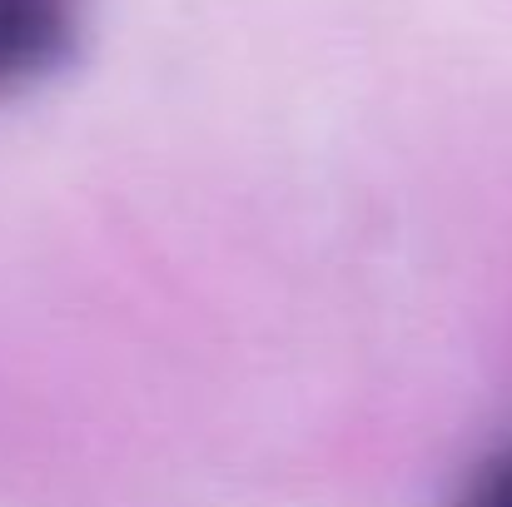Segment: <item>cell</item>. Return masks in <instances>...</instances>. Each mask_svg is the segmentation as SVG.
I'll return each mask as SVG.
<instances>
[{
  "label": "cell",
  "instance_id": "1",
  "mask_svg": "<svg viewBox=\"0 0 512 507\" xmlns=\"http://www.w3.org/2000/svg\"><path fill=\"white\" fill-rule=\"evenodd\" d=\"M80 40L75 0H0V95L50 80Z\"/></svg>",
  "mask_w": 512,
  "mask_h": 507
},
{
  "label": "cell",
  "instance_id": "2",
  "mask_svg": "<svg viewBox=\"0 0 512 507\" xmlns=\"http://www.w3.org/2000/svg\"><path fill=\"white\" fill-rule=\"evenodd\" d=\"M458 507H512V443H503L478 478L468 483V493L458 498Z\"/></svg>",
  "mask_w": 512,
  "mask_h": 507
}]
</instances>
